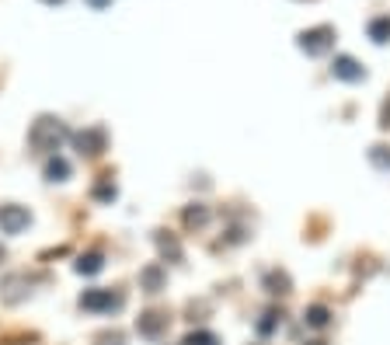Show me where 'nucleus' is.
Returning <instances> with one entry per match:
<instances>
[{
    "label": "nucleus",
    "instance_id": "f257e3e1",
    "mask_svg": "<svg viewBox=\"0 0 390 345\" xmlns=\"http://www.w3.org/2000/svg\"><path fill=\"white\" fill-rule=\"evenodd\" d=\"M67 140H70V129H67L63 119H56V115H39L28 129V147H32V154H42V157L60 154Z\"/></svg>",
    "mask_w": 390,
    "mask_h": 345
},
{
    "label": "nucleus",
    "instance_id": "f03ea898",
    "mask_svg": "<svg viewBox=\"0 0 390 345\" xmlns=\"http://www.w3.org/2000/svg\"><path fill=\"white\" fill-rule=\"evenodd\" d=\"M122 307H126V297L116 290H84V297H80V311H87V314H111Z\"/></svg>",
    "mask_w": 390,
    "mask_h": 345
},
{
    "label": "nucleus",
    "instance_id": "7ed1b4c3",
    "mask_svg": "<svg viewBox=\"0 0 390 345\" xmlns=\"http://www.w3.org/2000/svg\"><path fill=\"white\" fill-rule=\"evenodd\" d=\"M331 45H334V28L331 25H317V28L300 32V49L307 56H324Z\"/></svg>",
    "mask_w": 390,
    "mask_h": 345
},
{
    "label": "nucleus",
    "instance_id": "20e7f679",
    "mask_svg": "<svg viewBox=\"0 0 390 345\" xmlns=\"http://www.w3.org/2000/svg\"><path fill=\"white\" fill-rule=\"evenodd\" d=\"M70 140H74V147H77V154H80V157H98V154L105 150V143H108L105 129H98V126L80 129V133H70Z\"/></svg>",
    "mask_w": 390,
    "mask_h": 345
},
{
    "label": "nucleus",
    "instance_id": "39448f33",
    "mask_svg": "<svg viewBox=\"0 0 390 345\" xmlns=\"http://www.w3.org/2000/svg\"><path fill=\"white\" fill-rule=\"evenodd\" d=\"M32 223V213L18 202H8V206H0V230L4 234H21V230H28Z\"/></svg>",
    "mask_w": 390,
    "mask_h": 345
},
{
    "label": "nucleus",
    "instance_id": "423d86ee",
    "mask_svg": "<svg viewBox=\"0 0 390 345\" xmlns=\"http://www.w3.org/2000/svg\"><path fill=\"white\" fill-rule=\"evenodd\" d=\"M136 331H140L143 338H160V335L167 331V314H160V311H147V314H140Z\"/></svg>",
    "mask_w": 390,
    "mask_h": 345
},
{
    "label": "nucleus",
    "instance_id": "0eeeda50",
    "mask_svg": "<svg viewBox=\"0 0 390 345\" xmlns=\"http://www.w3.org/2000/svg\"><path fill=\"white\" fill-rule=\"evenodd\" d=\"M331 74L338 77V81H349V84H356V81H362V77H366V70L352 60V56H334Z\"/></svg>",
    "mask_w": 390,
    "mask_h": 345
},
{
    "label": "nucleus",
    "instance_id": "6e6552de",
    "mask_svg": "<svg viewBox=\"0 0 390 345\" xmlns=\"http://www.w3.org/2000/svg\"><path fill=\"white\" fill-rule=\"evenodd\" d=\"M164 282H167V272H164L160 265H147V269L140 272V290H147V293H160Z\"/></svg>",
    "mask_w": 390,
    "mask_h": 345
},
{
    "label": "nucleus",
    "instance_id": "1a4fd4ad",
    "mask_svg": "<svg viewBox=\"0 0 390 345\" xmlns=\"http://www.w3.org/2000/svg\"><path fill=\"white\" fill-rule=\"evenodd\" d=\"M45 178H49V182H67V178H70V164H67L60 154L45 157Z\"/></svg>",
    "mask_w": 390,
    "mask_h": 345
},
{
    "label": "nucleus",
    "instance_id": "9d476101",
    "mask_svg": "<svg viewBox=\"0 0 390 345\" xmlns=\"http://www.w3.org/2000/svg\"><path fill=\"white\" fill-rule=\"evenodd\" d=\"M182 220H185V227H188V230H199V227H206V223H209V209H206L202 202H192V206H185Z\"/></svg>",
    "mask_w": 390,
    "mask_h": 345
},
{
    "label": "nucleus",
    "instance_id": "9b49d317",
    "mask_svg": "<svg viewBox=\"0 0 390 345\" xmlns=\"http://www.w3.org/2000/svg\"><path fill=\"white\" fill-rule=\"evenodd\" d=\"M80 275H98L101 269H105V255L101 251H87V255H80L77 258V265H74Z\"/></svg>",
    "mask_w": 390,
    "mask_h": 345
},
{
    "label": "nucleus",
    "instance_id": "f8f14e48",
    "mask_svg": "<svg viewBox=\"0 0 390 345\" xmlns=\"http://www.w3.org/2000/svg\"><path fill=\"white\" fill-rule=\"evenodd\" d=\"M303 321H307L310 328H317V331H321V328H327V324H331V311H327L324 304H310V307L303 311Z\"/></svg>",
    "mask_w": 390,
    "mask_h": 345
},
{
    "label": "nucleus",
    "instance_id": "ddd939ff",
    "mask_svg": "<svg viewBox=\"0 0 390 345\" xmlns=\"http://www.w3.org/2000/svg\"><path fill=\"white\" fill-rule=\"evenodd\" d=\"M265 286H268V293H275V297H286L293 282H290V275H286V272H268V275H265Z\"/></svg>",
    "mask_w": 390,
    "mask_h": 345
},
{
    "label": "nucleus",
    "instance_id": "4468645a",
    "mask_svg": "<svg viewBox=\"0 0 390 345\" xmlns=\"http://www.w3.org/2000/svg\"><path fill=\"white\" fill-rule=\"evenodd\" d=\"M369 39H373L376 45L390 42V18H387V14H383V18H373V21H369Z\"/></svg>",
    "mask_w": 390,
    "mask_h": 345
},
{
    "label": "nucleus",
    "instance_id": "2eb2a0df",
    "mask_svg": "<svg viewBox=\"0 0 390 345\" xmlns=\"http://www.w3.org/2000/svg\"><path fill=\"white\" fill-rule=\"evenodd\" d=\"M157 248L164 258H171V262H182V244L175 238H167V234H157Z\"/></svg>",
    "mask_w": 390,
    "mask_h": 345
},
{
    "label": "nucleus",
    "instance_id": "dca6fc26",
    "mask_svg": "<svg viewBox=\"0 0 390 345\" xmlns=\"http://www.w3.org/2000/svg\"><path fill=\"white\" fill-rule=\"evenodd\" d=\"M279 324H283V311H265L258 321V335H272Z\"/></svg>",
    "mask_w": 390,
    "mask_h": 345
},
{
    "label": "nucleus",
    "instance_id": "f3484780",
    "mask_svg": "<svg viewBox=\"0 0 390 345\" xmlns=\"http://www.w3.org/2000/svg\"><path fill=\"white\" fill-rule=\"evenodd\" d=\"M369 164L380 167V171H390V147H369Z\"/></svg>",
    "mask_w": 390,
    "mask_h": 345
},
{
    "label": "nucleus",
    "instance_id": "a211bd4d",
    "mask_svg": "<svg viewBox=\"0 0 390 345\" xmlns=\"http://www.w3.org/2000/svg\"><path fill=\"white\" fill-rule=\"evenodd\" d=\"M182 345H219V338L213 331H188L182 338Z\"/></svg>",
    "mask_w": 390,
    "mask_h": 345
},
{
    "label": "nucleus",
    "instance_id": "6ab92c4d",
    "mask_svg": "<svg viewBox=\"0 0 390 345\" xmlns=\"http://www.w3.org/2000/svg\"><path fill=\"white\" fill-rule=\"evenodd\" d=\"M116 196H119V192H116V185H111V178H105V182L94 185V199H98V202H111Z\"/></svg>",
    "mask_w": 390,
    "mask_h": 345
},
{
    "label": "nucleus",
    "instance_id": "aec40b11",
    "mask_svg": "<svg viewBox=\"0 0 390 345\" xmlns=\"http://www.w3.org/2000/svg\"><path fill=\"white\" fill-rule=\"evenodd\" d=\"M380 126L390 129V101H387V108H383V115H380Z\"/></svg>",
    "mask_w": 390,
    "mask_h": 345
},
{
    "label": "nucleus",
    "instance_id": "412c9836",
    "mask_svg": "<svg viewBox=\"0 0 390 345\" xmlns=\"http://www.w3.org/2000/svg\"><path fill=\"white\" fill-rule=\"evenodd\" d=\"M87 4H91V8H98V11H101V8H108V4H111V0H87Z\"/></svg>",
    "mask_w": 390,
    "mask_h": 345
},
{
    "label": "nucleus",
    "instance_id": "4be33fe9",
    "mask_svg": "<svg viewBox=\"0 0 390 345\" xmlns=\"http://www.w3.org/2000/svg\"><path fill=\"white\" fill-rule=\"evenodd\" d=\"M45 4H63V0H45Z\"/></svg>",
    "mask_w": 390,
    "mask_h": 345
},
{
    "label": "nucleus",
    "instance_id": "5701e85b",
    "mask_svg": "<svg viewBox=\"0 0 390 345\" xmlns=\"http://www.w3.org/2000/svg\"><path fill=\"white\" fill-rule=\"evenodd\" d=\"M307 345H327V342H307Z\"/></svg>",
    "mask_w": 390,
    "mask_h": 345
},
{
    "label": "nucleus",
    "instance_id": "b1692460",
    "mask_svg": "<svg viewBox=\"0 0 390 345\" xmlns=\"http://www.w3.org/2000/svg\"><path fill=\"white\" fill-rule=\"evenodd\" d=\"M0 262H4V248H0Z\"/></svg>",
    "mask_w": 390,
    "mask_h": 345
}]
</instances>
